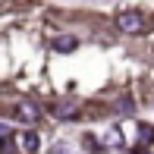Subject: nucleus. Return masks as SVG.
I'll list each match as a JSON object with an SVG mask.
<instances>
[{
    "mask_svg": "<svg viewBox=\"0 0 154 154\" xmlns=\"http://www.w3.org/2000/svg\"><path fill=\"white\" fill-rule=\"evenodd\" d=\"M116 29L126 32V35H138L145 29V19H142V13H135V10H129V13H120L116 16Z\"/></svg>",
    "mask_w": 154,
    "mask_h": 154,
    "instance_id": "f257e3e1",
    "label": "nucleus"
},
{
    "mask_svg": "<svg viewBox=\"0 0 154 154\" xmlns=\"http://www.w3.org/2000/svg\"><path fill=\"white\" fill-rule=\"evenodd\" d=\"M75 110H79L75 101H60V104L51 107V116L54 120H75Z\"/></svg>",
    "mask_w": 154,
    "mask_h": 154,
    "instance_id": "f03ea898",
    "label": "nucleus"
},
{
    "mask_svg": "<svg viewBox=\"0 0 154 154\" xmlns=\"http://www.w3.org/2000/svg\"><path fill=\"white\" fill-rule=\"evenodd\" d=\"M16 113H19V120H22V123H38V120H41V110L35 107V104H29V101L16 104Z\"/></svg>",
    "mask_w": 154,
    "mask_h": 154,
    "instance_id": "7ed1b4c3",
    "label": "nucleus"
},
{
    "mask_svg": "<svg viewBox=\"0 0 154 154\" xmlns=\"http://www.w3.org/2000/svg\"><path fill=\"white\" fill-rule=\"evenodd\" d=\"M75 47H79V38H72V35H60V38H54V51H57V54H72Z\"/></svg>",
    "mask_w": 154,
    "mask_h": 154,
    "instance_id": "20e7f679",
    "label": "nucleus"
},
{
    "mask_svg": "<svg viewBox=\"0 0 154 154\" xmlns=\"http://www.w3.org/2000/svg\"><path fill=\"white\" fill-rule=\"evenodd\" d=\"M16 142H19V151H22V154H35V151H38V142H41V138L35 135V132H22Z\"/></svg>",
    "mask_w": 154,
    "mask_h": 154,
    "instance_id": "39448f33",
    "label": "nucleus"
},
{
    "mask_svg": "<svg viewBox=\"0 0 154 154\" xmlns=\"http://www.w3.org/2000/svg\"><path fill=\"white\" fill-rule=\"evenodd\" d=\"M132 110H135V104H132V97H120V104H116V113H120V116H129Z\"/></svg>",
    "mask_w": 154,
    "mask_h": 154,
    "instance_id": "423d86ee",
    "label": "nucleus"
},
{
    "mask_svg": "<svg viewBox=\"0 0 154 154\" xmlns=\"http://www.w3.org/2000/svg\"><path fill=\"white\" fill-rule=\"evenodd\" d=\"M138 135L145 138V145H151V142H154V129H151V126H138Z\"/></svg>",
    "mask_w": 154,
    "mask_h": 154,
    "instance_id": "0eeeda50",
    "label": "nucleus"
},
{
    "mask_svg": "<svg viewBox=\"0 0 154 154\" xmlns=\"http://www.w3.org/2000/svg\"><path fill=\"white\" fill-rule=\"evenodd\" d=\"M0 132H3V126H0Z\"/></svg>",
    "mask_w": 154,
    "mask_h": 154,
    "instance_id": "6e6552de",
    "label": "nucleus"
}]
</instances>
